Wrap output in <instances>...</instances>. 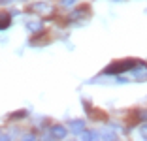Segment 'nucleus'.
Segmentation results:
<instances>
[{
    "mask_svg": "<svg viewBox=\"0 0 147 141\" xmlns=\"http://www.w3.org/2000/svg\"><path fill=\"white\" fill-rule=\"evenodd\" d=\"M85 13L87 11H76V13H72V15H70V19H79V17H83Z\"/></svg>",
    "mask_w": 147,
    "mask_h": 141,
    "instance_id": "1a4fd4ad",
    "label": "nucleus"
},
{
    "mask_svg": "<svg viewBox=\"0 0 147 141\" xmlns=\"http://www.w3.org/2000/svg\"><path fill=\"white\" fill-rule=\"evenodd\" d=\"M74 2H76V0H62L61 4H62V6H72Z\"/></svg>",
    "mask_w": 147,
    "mask_h": 141,
    "instance_id": "f8f14e48",
    "label": "nucleus"
},
{
    "mask_svg": "<svg viewBox=\"0 0 147 141\" xmlns=\"http://www.w3.org/2000/svg\"><path fill=\"white\" fill-rule=\"evenodd\" d=\"M26 28L30 30V32H36V30H42V25H40V23H28V25H26Z\"/></svg>",
    "mask_w": 147,
    "mask_h": 141,
    "instance_id": "0eeeda50",
    "label": "nucleus"
},
{
    "mask_svg": "<svg viewBox=\"0 0 147 141\" xmlns=\"http://www.w3.org/2000/svg\"><path fill=\"white\" fill-rule=\"evenodd\" d=\"M140 119H142V120H147V109H143V111H140Z\"/></svg>",
    "mask_w": 147,
    "mask_h": 141,
    "instance_id": "9b49d317",
    "label": "nucleus"
},
{
    "mask_svg": "<svg viewBox=\"0 0 147 141\" xmlns=\"http://www.w3.org/2000/svg\"><path fill=\"white\" fill-rule=\"evenodd\" d=\"M140 134H142V137H143V139H147V124H143V126H142Z\"/></svg>",
    "mask_w": 147,
    "mask_h": 141,
    "instance_id": "9d476101",
    "label": "nucleus"
},
{
    "mask_svg": "<svg viewBox=\"0 0 147 141\" xmlns=\"http://www.w3.org/2000/svg\"><path fill=\"white\" fill-rule=\"evenodd\" d=\"M0 139H6V136H4V134H0Z\"/></svg>",
    "mask_w": 147,
    "mask_h": 141,
    "instance_id": "ddd939ff",
    "label": "nucleus"
},
{
    "mask_svg": "<svg viewBox=\"0 0 147 141\" xmlns=\"http://www.w3.org/2000/svg\"><path fill=\"white\" fill-rule=\"evenodd\" d=\"M49 137H53V139H62V137H66V128L64 126H51V130H49Z\"/></svg>",
    "mask_w": 147,
    "mask_h": 141,
    "instance_id": "f03ea898",
    "label": "nucleus"
},
{
    "mask_svg": "<svg viewBox=\"0 0 147 141\" xmlns=\"http://www.w3.org/2000/svg\"><path fill=\"white\" fill-rule=\"evenodd\" d=\"M134 66H136V60H132V58L117 60V62H113V64H109L108 68H106V73H123V72H126V70H132Z\"/></svg>",
    "mask_w": 147,
    "mask_h": 141,
    "instance_id": "f257e3e1",
    "label": "nucleus"
},
{
    "mask_svg": "<svg viewBox=\"0 0 147 141\" xmlns=\"http://www.w3.org/2000/svg\"><path fill=\"white\" fill-rule=\"evenodd\" d=\"M68 126L74 134H81L83 130H85V122H83V120H70Z\"/></svg>",
    "mask_w": 147,
    "mask_h": 141,
    "instance_id": "39448f33",
    "label": "nucleus"
},
{
    "mask_svg": "<svg viewBox=\"0 0 147 141\" xmlns=\"http://www.w3.org/2000/svg\"><path fill=\"white\" fill-rule=\"evenodd\" d=\"M32 11L36 13H43V15H47L49 11H51V6L47 4V2H38V4H32Z\"/></svg>",
    "mask_w": 147,
    "mask_h": 141,
    "instance_id": "7ed1b4c3",
    "label": "nucleus"
},
{
    "mask_svg": "<svg viewBox=\"0 0 147 141\" xmlns=\"http://www.w3.org/2000/svg\"><path fill=\"white\" fill-rule=\"evenodd\" d=\"M11 25V15L8 11H0V30H6Z\"/></svg>",
    "mask_w": 147,
    "mask_h": 141,
    "instance_id": "20e7f679",
    "label": "nucleus"
},
{
    "mask_svg": "<svg viewBox=\"0 0 147 141\" xmlns=\"http://www.w3.org/2000/svg\"><path fill=\"white\" fill-rule=\"evenodd\" d=\"M134 77L138 81H145L147 79V66L142 64V66H138V68H134Z\"/></svg>",
    "mask_w": 147,
    "mask_h": 141,
    "instance_id": "423d86ee",
    "label": "nucleus"
},
{
    "mask_svg": "<svg viewBox=\"0 0 147 141\" xmlns=\"http://www.w3.org/2000/svg\"><path fill=\"white\" fill-rule=\"evenodd\" d=\"M81 137H83V139H96L98 136H96L94 132H85V130H83V132H81Z\"/></svg>",
    "mask_w": 147,
    "mask_h": 141,
    "instance_id": "6e6552de",
    "label": "nucleus"
}]
</instances>
